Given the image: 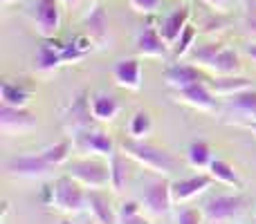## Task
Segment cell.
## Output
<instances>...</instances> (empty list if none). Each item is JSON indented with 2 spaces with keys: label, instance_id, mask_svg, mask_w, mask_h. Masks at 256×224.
Instances as JSON below:
<instances>
[{
  "label": "cell",
  "instance_id": "30",
  "mask_svg": "<svg viewBox=\"0 0 256 224\" xmlns=\"http://www.w3.org/2000/svg\"><path fill=\"white\" fill-rule=\"evenodd\" d=\"M128 4L135 13H155L162 4V0H128Z\"/></svg>",
  "mask_w": 256,
  "mask_h": 224
},
{
  "label": "cell",
  "instance_id": "12",
  "mask_svg": "<svg viewBox=\"0 0 256 224\" xmlns=\"http://www.w3.org/2000/svg\"><path fill=\"white\" fill-rule=\"evenodd\" d=\"M137 54L144 58H166L168 45L164 43V38L160 36V31L155 27H144L137 34Z\"/></svg>",
  "mask_w": 256,
  "mask_h": 224
},
{
  "label": "cell",
  "instance_id": "13",
  "mask_svg": "<svg viewBox=\"0 0 256 224\" xmlns=\"http://www.w3.org/2000/svg\"><path fill=\"white\" fill-rule=\"evenodd\" d=\"M7 171L12 175L18 177H45L52 166L45 162L43 155H25V157H14L12 162H7Z\"/></svg>",
  "mask_w": 256,
  "mask_h": 224
},
{
  "label": "cell",
  "instance_id": "35",
  "mask_svg": "<svg viewBox=\"0 0 256 224\" xmlns=\"http://www.w3.org/2000/svg\"><path fill=\"white\" fill-rule=\"evenodd\" d=\"M248 56H250V58H252V61L256 63V43L248 45Z\"/></svg>",
  "mask_w": 256,
  "mask_h": 224
},
{
  "label": "cell",
  "instance_id": "39",
  "mask_svg": "<svg viewBox=\"0 0 256 224\" xmlns=\"http://www.w3.org/2000/svg\"><path fill=\"white\" fill-rule=\"evenodd\" d=\"M61 224H74V222H70V220H63Z\"/></svg>",
  "mask_w": 256,
  "mask_h": 224
},
{
  "label": "cell",
  "instance_id": "37",
  "mask_svg": "<svg viewBox=\"0 0 256 224\" xmlns=\"http://www.w3.org/2000/svg\"><path fill=\"white\" fill-rule=\"evenodd\" d=\"M250 128H252V132H254V137H256V121H254V123H250Z\"/></svg>",
  "mask_w": 256,
  "mask_h": 224
},
{
  "label": "cell",
  "instance_id": "6",
  "mask_svg": "<svg viewBox=\"0 0 256 224\" xmlns=\"http://www.w3.org/2000/svg\"><path fill=\"white\" fill-rule=\"evenodd\" d=\"M176 101L196 108V110H200V112H216V108H218L216 94L209 90V85L204 83V81L189 85V88L176 90Z\"/></svg>",
  "mask_w": 256,
  "mask_h": 224
},
{
  "label": "cell",
  "instance_id": "36",
  "mask_svg": "<svg viewBox=\"0 0 256 224\" xmlns=\"http://www.w3.org/2000/svg\"><path fill=\"white\" fill-rule=\"evenodd\" d=\"M61 2H63V4H66V7H74V4H76V2H79V0H61Z\"/></svg>",
  "mask_w": 256,
  "mask_h": 224
},
{
  "label": "cell",
  "instance_id": "7",
  "mask_svg": "<svg viewBox=\"0 0 256 224\" xmlns=\"http://www.w3.org/2000/svg\"><path fill=\"white\" fill-rule=\"evenodd\" d=\"M171 184L164 180H155L153 184H148V189L144 191V198H142V207L150 216H166L171 211Z\"/></svg>",
  "mask_w": 256,
  "mask_h": 224
},
{
  "label": "cell",
  "instance_id": "25",
  "mask_svg": "<svg viewBox=\"0 0 256 224\" xmlns=\"http://www.w3.org/2000/svg\"><path fill=\"white\" fill-rule=\"evenodd\" d=\"M108 166H110V189H112V193H122V191L126 189V182H128L126 162L115 153L110 159H108Z\"/></svg>",
  "mask_w": 256,
  "mask_h": 224
},
{
  "label": "cell",
  "instance_id": "14",
  "mask_svg": "<svg viewBox=\"0 0 256 224\" xmlns=\"http://www.w3.org/2000/svg\"><path fill=\"white\" fill-rule=\"evenodd\" d=\"M164 81H166L168 88L182 90V88H189V85L204 81V76H202V70H200L198 65L176 63V65H171L166 72H164Z\"/></svg>",
  "mask_w": 256,
  "mask_h": 224
},
{
  "label": "cell",
  "instance_id": "4",
  "mask_svg": "<svg viewBox=\"0 0 256 224\" xmlns=\"http://www.w3.org/2000/svg\"><path fill=\"white\" fill-rule=\"evenodd\" d=\"M70 177L88 191H102L110 184V166H104L97 159H81L70 164Z\"/></svg>",
  "mask_w": 256,
  "mask_h": 224
},
{
  "label": "cell",
  "instance_id": "15",
  "mask_svg": "<svg viewBox=\"0 0 256 224\" xmlns=\"http://www.w3.org/2000/svg\"><path fill=\"white\" fill-rule=\"evenodd\" d=\"M186 25H189V9L182 7V9H176V11L166 13V16L162 18V22H160L158 31L164 38V43H166L168 47H173V45L178 43V38H180V34L184 31Z\"/></svg>",
  "mask_w": 256,
  "mask_h": 224
},
{
  "label": "cell",
  "instance_id": "23",
  "mask_svg": "<svg viewBox=\"0 0 256 224\" xmlns=\"http://www.w3.org/2000/svg\"><path fill=\"white\" fill-rule=\"evenodd\" d=\"M58 65H63L61 49H54L52 45H40L38 52H36V67L40 72H52Z\"/></svg>",
  "mask_w": 256,
  "mask_h": 224
},
{
  "label": "cell",
  "instance_id": "22",
  "mask_svg": "<svg viewBox=\"0 0 256 224\" xmlns=\"http://www.w3.org/2000/svg\"><path fill=\"white\" fill-rule=\"evenodd\" d=\"M207 171L214 180L220 182V184H225V186H234V189H240V186H243L238 173H236L234 166H232L230 162H225V159H214V162L209 164Z\"/></svg>",
  "mask_w": 256,
  "mask_h": 224
},
{
  "label": "cell",
  "instance_id": "2",
  "mask_svg": "<svg viewBox=\"0 0 256 224\" xmlns=\"http://www.w3.org/2000/svg\"><path fill=\"white\" fill-rule=\"evenodd\" d=\"M52 207L61 213H68V216H76V213L86 211V207H88V193L76 180L61 177V180L54 182Z\"/></svg>",
  "mask_w": 256,
  "mask_h": 224
},
{
  "label": "cell",
  "instance_id": "40",
  "mask_svg": "<svg viewBox=\"0 0 256 224\" xmlns=\"http://www.w3.org/2000/svg\"><path fill=\"white\" fill-rule=\"evenodd\" d=\"M252 121H256V110H254V114H252Z\"/></svg>",
  "mask_w": 256,
  "mask_h": 224
},
{
  "label": "cell",
  "instance_id": "27",
  "mask_svg": "<svg viewBox=\"0 0 256 224\" xmlns=\"http://www.w3.org/2000/svg\"><path fill=\"white\" fill-rule=\"evenodd\" d=\"M196 36H198V31H196V27H191V25H186L184 27V31L180 34V38H178V43L173 45V54H176L178 58H184V56H189L191 54V49L196 47Z\"/></svg>",
  "mask_w": 256,
  "mask_h": 224
},
{
  "label": "cell",
  "instance_id": "24",
  "mask_svg": "<svg viewBox=\"0 0 256 224\" xmlns=\"http://www.w3.org/2000/svg\"><path fill=\"white\" fill-rule=\"evenodd\" d=\"M150 130H153V121H150V114L144 110H137L130 117V121H128V135H130V139L144 141L150 135Z\"/></svg>",
  "mask_w": 256,
  "mask_h": 224
},
{
  "label": "cell",
  "instance_id": "18",
  "mask_svg": "<svg viewBox=\"0 0 256 224\" xmlns=\"http://www.w3.org/2000/svg\"><path fill=\"white\" fill-rule=\"evenodd\" d=\"M88 207L90 213H92L94 224H117V213L112 211L108 200L99 191H90L88 193Z\"/></svg>",
  "mask_w": 256,
  "mask_h": 224
},
{
  "label": "cell",
  "instance_id": "11",
  "mask_svg": "<svg viewBox=\"0 0 256 224\" xmlns=\"http://www.w3.org/2000/svg\"><path fill=\"white\" fill-rule=\"evenodd\" d=\"M112 79L120 88L137 92L142 88V63L137 58H122L112 65Z\"/></svg>",
  "mask_w": 256,
  "mask_h": 224
},
{
  "label": "cell",
  "instance_id": "3",
  "mask_svg": "<svg viewBox=\"0 0 256 224\" xmlns=\"http://www.w3.org/2000/svg\"><path fill=\"white\" fill-rule=\"evenodd\" d=\"M245 211V200L238 195H214L202 204V218L209 224H225L240 218Z\"/></svg>",
  "mask_w": 256,
  "mask_h": 224
},
{
  "label": "cell",
  "instance_id": "33",
  "mask_svg": "<svg viewBox=\"0 0 256 224\" xmlns=\"http://www.w3.org/2000/svg\"><path fill=\"white\" fill-rule=\"evenodd\" d=\"M132 213H142V207L137 202H124L122 209L117 211V216H132Z\"/></svg>",
  "mask_w": 256,
  "mask_h": 224
},
{
  "label": "cell",
  "instance_id": "10",
  "mask_svg": "<svg viewBox=\"0 0 256 224\" xmlns=\"http://www.w3.org/2000/svg\"><path fill=\"white\" fill-rule=\"evenodd\" d=\"M76 148L86 155H94V157H104V159H110L115 155V141H112L110 135L102 130H90L79 135L76 139Z\"/></svg>",
  "mask_w": 256,
  "mask_h": 224
},
{
  "label": "cell",
  "instance_id": "17",
  "mask_svg": "<svg viewBox=\"0 0 256 224\" xmlns=\"http://www.w3.org/2000/svg\"><path fill=\"white\" fill-rule=\"evenodd\" d=\"M120 110H122V106L112 94H94V97L90 99V114L102 123L115 121Z\"/></svg>",
  "mask_w": 256,
  "mask_h": 224
},
{
  "label": "cell",
  "instance_id": "1",
  "mask_svg": "<svg viewBox=\"0 0 256 224\" xmlns=\"http://www.w3.org/2000/svg\"><path fill=\"white\" fill-rule=\"evenodd\" d=\"M122 153L128 159L137 162L140 166H144L146 171L155 173V175H171L176 171V159L166 153V150L158 148V146H150L142 139H128L122 144Z\"/></svg>",
  "mask_w": 256,
  "mask_h": 224
},
{
  "label": "cell",
  "instance_id": "32",
  "mask_svg": "<svg viewBox=\"0 0 256 224\" xmlns=\"http://www.w3.org/2000/svg\"><path fill=\"white\" fill-rule=\"evenodd\" d=\"M117 224H148L142 218V213H132V216H117Z\"/></svg>",
  "mask_w": 256,
  "mask_h": 224
},
{
  "label": "cell",
  "instance_id": "29",
  "mask_svg": "<svg viewBox=\"0 0 256 224\" xmlns=\"http://www.w3.org/2000/svg\"><path fill=\"white\" fill-rule=\"evenodd\" d=\"M232 106L236 108V110L245 112V114H254L256 110V90H245V92H238L232 97Z\"/></svg>",
  "mask_w": 256,
  "mask_h": 224
},
{
  "label": "cell",
  "instance_id": "38",
  "mask_svg": "<svg viewBox=\"0 0 256 224\" xmlns=\"http://www.w3.org/2000/svg\"><path fill=\"white\" fill-rule=\"evenodd\" d=\"M2 4H12V2H16V0H0Z\"/></svg>",
  "mask_w": 256,
  "mask_h": 224
},
{
  "label": "cell",
  "instance_id": "26",
  "mask_svg": "<svg viewBox=\"0 0 256 224\" xmlns=\"http://www.w3.org/2000/svg\"><path fill=\"white\" fill-rule=\"evenodd\" d=\"M40 155L45 157V162H48L50 166L56 168V166H61V164H66L68 159H70V155H72V144H70V141H58V144H54V146H50V148H45Z\"/></svg>",
  "mask_w": 256,
  "mask_h": 224
},
{
  "label": "cell",
  "instance_id": "31",
  "mask_svg": "<svg viewBox=\"0 0 256 224\" xmlns=\"http://www.w3.org/2000/svg\"><path fill=\"white\" fill-rule=\"evenodd\" d=\"M178 224H200V213L186 209V211H182L180 216H178Z\"/></svg>",
  "mask_w": 256,
  "mask_h": 224
},
{
  "label": "cell",
  "instance_id": "5",
  "mask_svg": "<svg viewBox=\"0 0 256 224\" xmlns=\"http://www.w3.org/2000/svg\"><path fill=\"white\" fill-rule=\"evenodd\" d=\"M61 0H36L32 7V22L40 38H54L61 27Z\"/></svg>",
  "mask_w": 256,
  "mask_h": 224
},
{
  "label": "cell",
  "instance_id": "9",
  "mask_svg": "<svg viewBox=\"0 0 256 224\" xmlns=\"http://www.w3.org/2000/svg\"><path fill=\"white\" fill-rule=\"evenodd\" d=\"M214 177L209 173H198V175L184 177V180H178L171 184V198L173 204H184L189 200H194L196 195H200L202 191H207L212 186Z\"/></svg>",
  "mask_w": 256,
  "mask_h": 224
},
{
  "label": "cell",
  "instance_id": "34",
  "mask_svg": "<svg viewBox=\"0 0 256 224\" xmlns=\"http://www.w3.org/2000/svg\"><path fill=\"white\" fill-rule=\"evenodd\" d=\"M204 2L212 9H216V11H225V9L230 7V0H204Z\"/></svg>",
  "mask_w": 256,
  "mask_h": 224
},
{
  "label": "cell",
  "instance_id": "20",
  "mask_svg": "<svg viewBox=\"0 0 256 224\" xmlns=\"http://www.w3.org/2000/svg\"><path fill=\"white\" fill-rule=\"evenodd\" d=\"M32 92L20 83H12V81H2L0 83V99L2 106H12V108H25L30 103Z\"/></svg>",
  "mask_w": 256,
  "mask_h": 224
},
{
  "label": "cell",
  "instance_id": "28",
  "mask_svg": "<svg viewBox=\"0 0 256 224\" xmlns=\"http://www.w3.org/2000/svg\"><path fill=\"white\" fill-rule=\"evenodd\" d=\"M86 22H88V29H90V34H92L94 38L102 40L104 36H106V25H108V20H106V11H104L102 7H94L92 11L88 13Z\"/></svg>",
  "mask_w": 256,
  "mask_h": 224
},
{
  "label": "cell",
  "instance_id": "16",
  "mask_svg": "<svg viewBox=\"0 0 256 224\" xmlns=\"http://www.w3.org/2000/svg\"><path fill=\"white\" fill-rule=\"evenodd\" d=\"M209 90H212L216 97H234L238 92H245V90L252 88V81L245 79V76H216V79L209 81Z\"/></svg>",
  "mask_w": 256,
  "mask_h": 224
},
{
  "label": "cell",
  "instance_id": "21",
  "mask_svg": "<svg viewBox=\"0 0 256 224\" xmlns=\"http://www.w3.org/2000/svg\"><path fill=\"white\" fill-rule=\"evenodd\" d=\"M186 162H189V166L196 168V171H207L209 164L214 162L212 146L202 139L191 141L189 148H186Z\"/></svg>",
  "mask_w": 256,
  "mask_h": 224
},
{
  "label": "cell",
  "instance_id": "8",
  "mask_svg": "<svg viewBox=\"0 0 256 224\" xmlns=\"http://www.w3.org/2000/svg\"><path fill=\"white\" fill-rule=\"evenodd\" d=\"M36 119L32 112H27L25 108H12L2 106L0 108V130L4 135H25V132L34 130Z\"/></svg>",
  "mask_w": 256,
  "mask_h": 224
},
{
  "label": "cell",
  "instance_id": "19",
  "mask_svg": "<svg viewBox=\"0 0 256 224\" xmlns=\"http://www.w3.org/2000/svg\"><path fill=\"white\" fill-rule=\"evenodd\" d=\"M240 70V61H238V54L230 47H222L220 52L216 54V58L212 61L209 65V72L216 76H232V74H238Z\"/></svg>",
  "mask_w": 256,
  "mask_h": 224
}]
</instances>
